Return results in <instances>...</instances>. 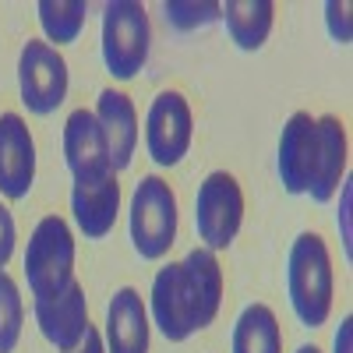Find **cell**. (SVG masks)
<instances>
[{
	"instance_id": "obj_15",
	"label": "cell",
	"mask_w": 353,
	"mask_h": 353,
	"mask_svg": "<svg viewBox=\"0 0 353 353\" xmlns=\"http://www.w3.org/2000/svg\"><path fill=\"white\" fill-rule=\"evenodd\" d=\"M92 113H96V121L106 134L113 173L128 170L131 159H134V149H138V110H134L131 96L117 92V88H103Z\"/></svg>"
},
{
	"instance_id": "obj_9",
	"label": "cell",
	"mask_w": 353,
	"mask_h": 353,
	"mask_svg": "<svg viewBox=\"0 0 353 353\" xmlns=\"http://www.w3.org/2000/svg\"><path fill=\"white\" fill-rule=\"evenodd\" d=\"M346 163H350V134L346 124L336 113L314 117V166H311V184L307 198L318 205H329L346 181Z\"/></svg>"
},
{
	"instance_id": "obj_12",
	"label": "cell",
	"mask_w": 353,
	"mask_h": 353,
	"mask_svg": "<svg viewBox=\"0 0 353 353\" xmlns=\"http://www.w3.org/2000/svg\"><path fill=\"white\" fill-rule=\"evenodd\" d=\"M311 166H314V117L297 110L286 117L283 134H279V152H276V170H279L283 191L293 198L307 194Z\"/></svg>"
},
{
	"instance_id": "obj_3",
	"label": "cell",
	"mask_w": 353,
	"mask_h": 353,
	"mask_svg": "<svg viewBox=\"0 0 353 353\" xmlns=\"http://www.w3.org/2000/svg\"><path fill=\"white\" fill-rule=\"evenodd\" d=\"M25 279L36 301H50L74 283V233L61 216L36 223L25 248Z\"/></svg>"
},
{
	"instance_id": "obj_14",
	"label": "cell",
	"mask_w": 353,
	"mask_h": 353,
	"mask_svg": "<svg viewBox=\"0 0 353 353\" xmlns=\"http://www.w3.org/2000/svg\"><path fill=\"white\" fill-rule=\"evenodd\" d=\"M149 311L134 286H121L106 304V353H149Z\"/></svg>"
},
{
	"instance_id": "obj_16",
	"label": "cell",
	"mask_w": 353,
	"mask_h": 353,
	"mask_svg": "<svg viewBox=\"0 0 353 353\" xmlns=\"http://www.w3.org/2000/svg\"><path fill=\"white\" fill-rule=\"evenodd\" d=\"M117 212H121L117 173L71 188V216H74V226L85 233V241H103L117 223Z\"/></svg>"
},
{
	"instance_id": "obj_1",
	"label": "cell",
	"mask_w": 353,
	"mask_h": 353,
	"mask_svg": "<svg viewBox=\"0 0 353 353\" xmlns=\"http://www.w3.org/2000/svg\"><path fill=\"white\" fill-rule=\"evenodd\" d=\"M223 304V269L209 248H194L184 261H170L156 272L149 293V318L170 343H184L209 329Z\"/></svg>"
},
{
	"instance_id": "obj_17",
	"label": "cell",
	"mask_w": 353,
	"mask_h": 353,
	"mask_svg": "<svg viewBox=\"0 0 353 353\" xmlns=\"http://www.w3.org/2000/svg\"><path fill=\"white\" fill-rule=\"evenodd\" d=\"M219 18L226 21V32L237 43V50L254 53L272 32L276 4L272 0H226V4H219Z\"/></svg>"
},
{
	"instance_id": "obj_18",
	"label": "cell",
	"mask_w": 353,
	"mask_h": 353,
	"mask_svg": "<svg viewBox=\"0 0 353 353\" xmlns=\"http://www.w3.org/2000/svg\"><path fill=\"white\" fill-rule=\"evenodd\" d=\"M230 353H283V332L269 304H248L233 325Z\"/></svg>"
},
{
	"instance_id": "obj_4",
	"label": "cell",
	"mask_w": 353,
	"mask_h": 353,
	"mask_svg": "<svg viewBox=\"0 0 353 353\" xmlns=\"http://www.w3.org/2000/svg\"><path fill=\"white\" fill-rule=\"evenodd\" d=\"M176 241V194L159 173L141 176L131 194V244L138 258L159 261Z\"/></svg>"
},
{
	"instance_id": "obj_11",
	"label": "cell",
	"mask_w": 353,
	"mask_h": 353,
	"mask_svg": "<svg viewBox=\"0 0 353 353\" xmlns=\"http://www.w3.org/2000/svg\"><path fill=\"white\" fill-rule=\"evenodd\" d=\"M36 181V141L18 113H0V194L21 201Z\"/></svg>"
},
{
	"instance_id": "obj_26",
	"label": "cell",
	"mask_w": 353,
	"mask_h": 353,
	"mask_svg": "<svg viewBox=\"0 0 353 353\" xmlns=\"http://www.w3.org/2000/svg\"><path fill=\"white\" fill-rule=\"evenodd\" d=\"M297 353H321V350H318V346H301Z\"/></svg>"
},
{
	"instance_id": "obj_6",
	"label": "cell",
	"mask_w": 353,
	"mask_h": 353,
	"mask_svg": "<svg viewBox=\"0 0 353 353\" xmlns=\"http://www.w3.org/2000/svg\"><path fill=\"white\" fill-rule=\"evenodd\" d=\"M244 223V191L241 181L226 170L209 173L194 194V230L201 248L226 251L241 233Z\"/></svg>"
},
{
	"instance_id": "obj_7",
	"label": "cell",
	"mask_w": 353,
	"mask_h": 353,
	"mask_svg": "<svg viewBox=\"0 0 353 353\" xmlns=\"http://www.w3.org/2000/svg\"><path fill=\"white\" fill-rule=\"evenodd\" d=\"M18 96L32 117H50L68 99V61L46 39H28L21 46Z\"/></svg>"
},
{
	"instance_id": "obj_5",
	"label": "cell",
	"mask_w": 353,
	"mask_h": 353,
	"mask_svg": "<svg viewBox=\"0 0 353 353\" xmlns=\"http://www.w3.org/2000/svg\"><path fill=\"white\" fill-rule=\"evenodd\" d=\"M152 28L138 0H110L103 8V64L117 81H131L149 61Z\"/></svg>"
},
{
	"instance_id": "obj_19",
	"label": "cell",
	"mask_w": 353,
	"mask_h": 353,
	"mask_svg": "<svg viewBox=\"0 0 353 353\" xmlns=\"http://www.w3.org/2000/svg\"><path fill=\"white\" fill-rule=\"evenodd\" d=\"M36 14H39V25H43L46 43L57 50V46L78 43L81 28H85L88 8H85V0H39Z\"/></svg>"
},
{
	"instance_id": "obj_2",
	"label": "cell",
	"mask_w": 353,
	"mask_h": 353,
	"mask_svg": "<svg viewBox=\"0 0 353 353\" xmlns=\"http://www.w3.org/2000/svg\"><path fill=\"white\" fill-rule=\"evenodd\" d=\"M332 293H336V276L329 248L314 230H304L290 244L286 258V297L304 329H321L329 321Z\"/></svg>"
},
{
	"instance_id": "obj_25",
	"label": "cell",
	"mask_w": 353,
	"mask_h": 353,
	"mask_svg": "<svg viewBox=\"0 0 353 353\" xmlns=\"http://www.w3.org/2000/svg\"><path fill=\"white\" fill-rule=\"evenodd\" d=\"M350 339H353V318L346 314V318L339 321V332H336L332 350H336V353H350Z\"/></svg>"
},
{
	"instance_id": "obj_24",
	"label": "cell",
	"mask_w": 353,
	"mask_h": 353,
	"mask_svg": "<svg viewBox=\"0 0 353 353\" xmlns=\"http://www.w3.org/2000/svg\"><path fill=\"white\" fill-rule=\"evenodd\" d=\"M64 353H106V343H103L99 329L88 325V329H85V336H81V343H78L74 350H64Z\"/></svg>"
},
{
	"instance_id": "obj_8",
	"label": "cell",
	"mask_w": 353,
	"mask_h": 353,
	"mask_svg": "<svg viewBox=\"0 0 353 353\" xmlns=\"http://www.w3.org/2000/svg\"><path fill=\"white\" fill-rule=\"evenodd\" d=\"M194 138V117H191V103L181 92H159L149 106L145 117V149H149L152 163L163 170L181 166V159L191 149Z\"/></svg>"
},
{
	"instance_id": "obj_23",
	"label": "cell",
	"mask_w": 353,
	"mask_h": 353,
	"mask_svg": "<svg viewBox=\"0 0 353 353\" xmlns=\"http://www.w3.org/2000/svg\"><path fill=\"white\" fill-rule=\"evenodd\" d=\"M14 241H18V233H14V219L8 212V205L0 201V272L8 269V261L14 254Z\"/></svg>"
},
{
	"instance_id": "obj_10",
	"label": "cell",
	"mask_w": 353,
	"mask_h": 353,
	"mask_svg": "<svg viewBox=\"0 0 353 353\" xmlns=\"http://www.w3.org/2000/svg\"><path fill=\"white\" fill-rule=\"evenodd\" d=\"M64 163L74 176V184H88V181H103L113 173V159H110V145L106 134L96 121L92 110H74L64 121Z\"/></svg>"
},
{
	"instance_id": "obj_20",
	"label": "cell",
	"mask_w": 353,
	"mask_h": 353,
	"mask_svg": "<svg viewBox=\"0 0 353 353\" xmlns=\"http://www.w3.org/2000/svg\"><path fill=\"white\" fill-rule=\"evenodd\" d=\"M25 307L18 297V286L8 272H0V353H11L21 339Z\"/></svg>"
},
{
	"instance_id": "obj_22",
	"label": "cell",
	"mask_w": 353,
	"mask_h": 353,
	"mask_svg": "<svg viewBox=\"0 0 353 353\" xmlns=\"http://www.w3.org/2000/svg\"><path fill=\"white\" fill-rule=\"evenodd\" d=\"M325 28H329V39L336 46H350L353 28H350V4L346 0H329L325 4Z\"/></svg>"
},
{
	"instance_id": "obj_13",
	"label": "cell",
	"mask_w": 353,
	"mask_h": 353,
	"mask_svg": "<svg viewBox=\"0 0 353 353\" xmlns=\"http://www.w3.org/2000/svg\"><path fill=\"white\" fill-rule=\"evenodd\" d=\"M36 325L46 343L57 350H74L88 329V301H85V286L74 279L64 293H57L50 301H36Z\"/></svg>"
},
{
	"instance_id": "obj_21",
	"label": "cell",
	"mask_w": 353,
	"mask_h": 353,
	"mask_svg": "<svg viewBox=\"0 0 353 353\" xmlns=\"http://www.w3.org/2000/svg\"><path fill=\"white\" fill-rule=\"evenodd\" d=\"M163 18L166 25L173 28V32H194V28H205V25H212L219 21V4H209V0H166L163 4Z\"/></svg>"
}]
</instances>
